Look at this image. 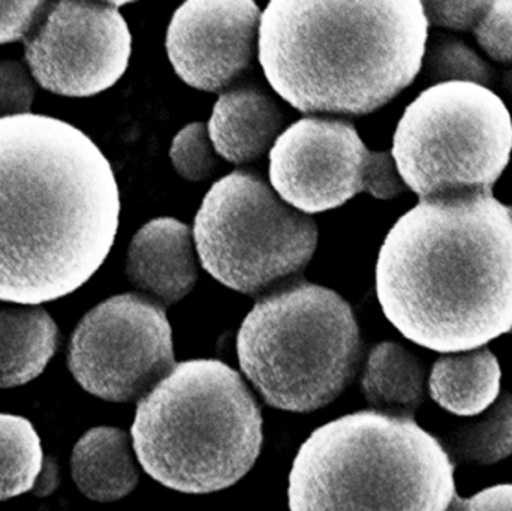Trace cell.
I'll list each match as a JSON object with an SVG mask.
<instances>
[{
	"label": "cell",
	"mask_w": 512,
	"mask_h": 511,
	"mask_svg": "<svg viewBox=\"0 0 512 511\" xmlns=\"http://www.w3.org/2000/svg\"><path fill=\"white\" fill-rule=\"evenodd\" d=\"M131 32L111 5L59 2L26 41V62L57 95H98L120 80L131 57Z\"/></svg>",
	"instance_id": "11"
},
{
	"label": "cell",
	"mask_w": 512,
	"mask_h": 511,
	"mask_svg": "<svg viewBox=\"0 0 512 511\" xmlns=\"http://www.w3.org/2000/svg\"><path fill=\"white\" fill-rule=\"evenodd\" d=\"M427 38L418 0H271L259 20V62L301 113L364 116L415 80Z\"/></svg>",
	"instance_id": "3"
},
{
	"label": "cell",
	"mask_w": 512,
	"mask_h": 511,
	"mask_svg": "<svg viewBox=\"0 0 512 511\" xmlns=\"http://www.w3.org/2000/svg\"><path fill=\"white\" fill-rule=\"evenodd\" d=\"M113 168L84 132L42 114L0 119V300L35 306L83 287L119 228Z\"/></svg>",
	"instance_id": "1"
},
{
	"label": "cell",
	"mask_w": 512,
	"mask_h": 511,
	"mask_svg": "<svg viewBox=\"0 0 512 511\" xmlns=\"http://www.w3.org/2000/svg\"><path fill=\"white\" fill-rule=\"evenodd\" d=\"M424 75L430 83H463L495 86L496 72L480 54L475 53L465 41L453 35L432 36L423 59ZM421 66V68H423Z\"/></svg>",
	"instance_id": "21"
},
{
	"label": "cell",
	"mask_w": 512,
	"mask_h": 511,
	"mask_svg": "<svg viewBox=\"0 0 512 511\" xmlns=\"http://www.w3.org/2000/svg\"><path fill=\"white\" fill-rule=\"evenodd\" d=\"M363 393L379 413L414 419L426 393V368L396 342H382L370 351L363 375Z\"/></svg>",
	"instance_id": "18"
},
{
	"label": "cell",
	"mask_w": 512,
	"mask_h": 511,
	"mask_svg": "<svg viewBox=\"0 0 512 511\" xmlns=\"http://www.w3.org/2000/svg\"><path fill=\"white\" fill-rule=\"evenodd\" d=\"M259 20L252 0L183 3L167 33L174 71L195 89L219 92L251 63Z\"/></svg>",
	"instance_id": "12"
},
{
	"label": "cell",
	"mask_w": 512,
	"mask_h": 511,
	"mask_svg": "<svg viewBox=\"0 0 512 511\" xmlns=\"http://www.w3.org/2000/svg\"><path fill=\"white\" fill-rule=\"evenodd\" d=\"M282 126V111L267 93L239 87L219 96L209 134L216 152L239 165L261 158L279 137Z\"/></svg>",
	"instance_id": "14"
},
{
	"label": "cell",
	"mask_w": 512,
	"mask_h": 511,
	"mask_svg": "<svg viewBox=\"0 0 512 511\" xmlns=\"http://www.w3.org/2000/svg\"><path fill=\"white\" fill-rule=\"evenodd\" d=\"M454 462L414 419L358 411L316 429L289 474V511H448Z\"/></svg>",
	"instance_id": "4"
},
{
	"label": "cell",
	"mask_w": 512,
	"mask_h": 511,
	"mask_svg": "<svg viewBox=\"0 0 512 511\" xmlns=\"http://www.w3.org/2000/svg\"><path fill=\"white\" fill-rule=\"evenodd\" d=\"M492 2H426L423 3L427 23L435 27L474 32Z\"/></svg>",
	"instance_id": "25"
},
{
	"label": "cell",
	"mask_w": 512,
	"mask_h": 511,
	"mask_svg": "<svg viewBox=\"0 0 512 511\" xmlns=\"http://www.w3.org/2000/svg\"><path fill=\"white\" fill-rule=\"evenodd\" d=\"M376 294L409 341L478 350L512 330V207L493 192L421 200L385 237Z\"/></svg>",
	"instance_id": "2"
},
{
	"label": "cell",
	"mask_w": 512,
	"mask_h": 511,
	"mask_svg": "<svg viewBox=\"0 0 512 511\" xmlns=\"http://www.w3.org/2000/svg\"><path fill=\"white\" fill-rule=\"evenodd\" d=\"M131 434L141 467L156 482L183 494H212L254 467L262 417L234 369L189 360L140 399Z\"/></svg>",
	"instance_id": "5"
},
{
	"label": "cell",
	"mask_w": 512,
	"mask_h": 511,
	"mask_svg": "<svg viewBox=\"0 0 512 511\" xmlns=\"http://www.w3.org/2000/svg\"><path fill=\"white\" fill-rule=\"evenodd\" d=\"M68 366L77 383L96 398H144L176 366L164 306L138 294L105 300L75 329Z\"/></svg>",
	"instance_id": "10"
},
{
	"label": "cell",
	"mask_w": 512,
	"mask_h": 511,
	"mask_svg": "<svg viewBox=\"0 0 512 511\" xmlns=\"http://www.w3.org/2000/svg\"><path fill=\"white\" fill-rule=\"evenodd\" d=\"M480 47L490 59L512 62V0H496L474 29Z\"/></svg>",
	"instance_id": "23"
},
{
	"label": "cell",
	"mask_w": 512,
	"mask_h": 511,
	"mask_svg": "<svg viewBox=\"0 0 512 511\" xmlns=\"http://www.w3.org/2000/svg\"><path fill=\"white\" fill-rule=\"evenodd\" d=\"M59 330L35 306H0V389L24 386L53 359Z\"/></svg>",
	"instance_id": "16"
},
{
	"label": "cell",
	"mask_w": 512,
	"mask_h": 511,
	"mask_svg": "<svg viewBox=\"0 0 512 511\" xmlns=\"http://www.w3.org/2000/svg\"><path fill=\"white\" fill-rule=\"evenodd\" d=\"M270 182L303 213L343 206L360 192L393 200L406 191L391 152H370L345 120L304 117L270 150Z\"/></svg>",
	"instance_id": "9"
},
{
	"label": "cell",
	"mask_w": 512,
	"mask_h": 511,
	"mask_svg": "<svg viewBox=\"0 0 512 511\" xmlns=\"http://www.w3.org/2000/svg\"><path fill=\"white\" fill-rule=\"evenodd\" d=\"M44 5V2H0V44L26 38Z\"/></svg>",
	"instance_id": "26"
},
{
	"label": "cell",
	"mask_w": 512,
	"mask_h": 511,
	"mask_svg": "<svg viewBox=\"0 0 512 511\" xmlns=\"http://www.w3.org/2000/svg\"><path fill=\"white\" fill-rule=\"evenodd\" d=\"M237 354L268 405L309 413L333 402L351 383L360 330L339 294L301 281L256 303L240 327Z\"/></svg>",
	"instance_id": "6"
},
{
	"label": "cell",
	"mask_w": 512,
	"mask_h": 511,
	"mask_svg": "<svg viewBox=\"0 0 512 511\" xmlns=\"http://www.w3.org/2000/svg\"><path fill=\"white\" fill-rule=\"evenodd\" d=\"M501 380V366L489 348L448 354L433 365L430 396L454 416H480L501 395Z\"/></svg>",
	"instance_id": "17"
},
{
	"label": "cell",
	"mask_w": 512,
	"mask_h": 511,
	"mask_svg": "<svg viewBox=\"0 0 512 511\" xmlns=\"http://www.w3.org/2000/svg\"><path fill=\"white\" fill-rule=\"evenodd\" d=\"M512 120L492 89L451 81L421 92L394 134L399 176L421 200L492 192L510 164Z\"/></svg>",
	"instance_id": "7"
},
{
	"label": "cell",
	"mask_w": 512,
	"mask_h": 511,
	"mask_svg": "<svg viewBox=\"0 0 512 511\" xmlns=\"http://www.w3.org/2000/svg\"><path fill=\"white\" fill-rule=\"evenodd\" d=\"M502 87H504L505 92H507L508 96L512 98V66L504 71L502 74Z\"/></svg>",
	"instance_id": "28"
},
{
	"label": "cell",
	"mask_w": 512,
	"mask_h": 511,
	"mask_svg": "<svg viewBox=\"0 0 512 511\" xmlns=\"http://www.w3.org/2000/svg\"><path fill=\"white\" fill-rule=\"evenodd\" d=\"M129 281L170 306L188 296L197 282L191 228L173 218L147 222L132 239L126 261Z\"/></svg>",
	"instance_id": "13"
},
{
	"label": "cell",
	"mask_w": 512,
	"mask_h": 511,
	"mask_svg": "<svg viewBox=\"0 0 512 511\" xmlns=\"http://www.w3.org/2000/svg\"><path fill=\"white\" fill-rule=\"evenodd\" d=\"M71 470L78 491L98 503L122 500L138 485L131 440L122 429L86 432L72 450Z\"/></svg>",
	"instance_id": "15"
},
{
	"label": "cell",
	"mask_w": 512,
	"mask_h": 511,
	"mask_svg": "<svg viewBox=\"0 0 512 511\" xmlns=\"http://www.w3.org/2000/svg\"><path fill=\"white\" fill-rule=\"evenodd\" d=\"M456 464L493 465L512 455V395L504 393L480 416L448 431L445 443Z\"/></svg>",
	"instance_id": "19"
},
{
	"label": "cell",
	"mask_w": 512,
	"mask_h": 511,
	"mask_svg": "<svg viewBox=\"0 0 512 511\" xmlns=\"http://www.w3.org/2000/svg\"><path fill=\"white\" fill-rule=\"evenodd\" d=\"M44 467L41 438L29 420L0 413V501L32 491Z\"/></svg>",
	"instance_id": "20"
},
{
	"label": "cell",
	"mask_w": 512,
	"mask_h": 511,
	"mask_svg": "<svg viewBox=\"0 0 512 511\" xmlns=\"http://www.w3.org/2000/svg\"><path fill=\"white\" fill-rule=\"evenodd\" d=\"M448 511H512V485L484 489L471 498H454Z\"/></svg>",
	"instance_id": "27"
},
{
	"label": "cell",
	"mask_w": 512,
	"mask_h": 511,
	"mask_svg": "<svg viewBox=\"0 0 512 511\" xmlns=\"http://www.w3.org/2000/svg\"><path fill=\"white\" fill-rule=\"evenodd\" d=\"M35 92L32 77L21 63L0 62V119L29 114Z\"/></svg>",
	"instance_id": "24"
},
{
	"label": "cell",
	"mask_w": 512,
	"mask_h": 511,
	"mask_svg": "<svg viewBox=\"0 0 512 511\" xmlns=\"http://www.w3.org/2000/svg\"><path fill=\"white\" fill-rule=\"evenodd\" d=\"M194 239L201 264L216 281L256 296L307 266L318 228L309 216L280 201L264 180L234 171L204 198Z\"/></svg>",
	"instance_id": "8"
},
{
	"label": "cell",
	"mask_w": 512,
	"mask_h": 511,
	"mask_svg": "<svg viewBox=\"0 0 512 511\" xmlns=\"http://www.w3.org/2000/svg\"><path fill=\"white\" fill-rule=\"evenodd\" d=\"M170 158L177 173L191 182L210 179L218 167L204 123H191L176 135L171 144Z\"/></svg>",
	"instance_id": "22"
}]
</instances>
